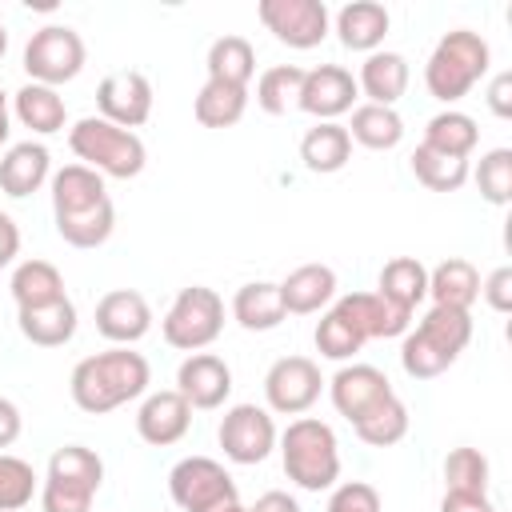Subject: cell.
<instances>
[{"label": "cell", "instance_id": "1", "mask_svg": "<svg viewBox=\"0 0 512 512\" xmlns=\"http://www.w3.org/2000/svg\"><path fill=\"white\" fill-rule=\"evenodd\" d=\"M52 216L56 232L72 248H100L112 228L116 212L104 192V176L92 172L88 164H68L52 176Z\"/></svg>", "mask_w": 512, "mask_h": 512}, {"label": "cell", "instance_id": "2", "mask_svg": "<svg viewBox=\"0 0 512 512\" xmlns=\"http://www.w3.org/2000/svg\"><path fill=\"white\" fill-rule=\"evenodd\" d=\"M148 360L132 348H108V352H96V356H84L76 368H72V400L76 408L92 412V416H104L136 396H144L148 388Z\"/></svg>", "mask_w": 512, "mask_h": 512}, {"label": "cell", "instance_id": "3", "mask_svg": "<svg viewBox=\"0 0 512 512\" xmlns=\"http://www.w3.org/2000/svg\"><path fill=\"white\" fill-rule=\"evenodd\" d=\"M280 456H284L288 480L300 484L304 492H324L340 476V444H336V432L324 420H316V416H300V420H292L284 428Z\"/></svg>", "mask_w": 512, "mask_h": 512}, {"label": "cell", "instance_id": "4", "mask_svg": "<svg viewBox=\"0 0 512 512\" xmlns=\"http://www.w3.org/2000/svg\"><path fill=\"white\" fill-rule=\"evenodd\" d=\"M488 40L480 32H468V28H456L448 36H440V44L432 48L428 64H424V84L436 100L444 104H456L472 92L476 80H484L488 72Z\"/></svg>", "mask_w": 512, "mask_h": 512}, {"label": "cell", "instance_id": "5", "mask_svg": "<svg viewBox=\"0 0 512 512\" xmlns=\"http://www.w3.org/2000/svg\"><path fill=\"white\" fill-rule=\"evenodd\" d=\"M68 144L72 152L100 176H116V180H132L144 172V140L128 128L108 124L104 116H84L68 128Z\"/></svg>", "mask_w": 512, "mask_h": 512}, {"label": "cell", "instance_id": "6", "mask_svg": "<svg viewBox=\"0 0 512 512\" xmlns=\"http://www.w3.org/2000/svg\"><path fill=\"white\" fill-rule=\"evenodd\" d=\"M160 332H164V340L172 348L200 352L224 332V300L204 284L180 288V296L172 300V308L160 320Z\"/></svg>", "mask_w": 512, "mask_h": 512}, {"label": "cell", "instance_id": "7", "mask_svg": "<svg viewBox=\"0 0 512 512\" xmlns=\"http://www.w3.org/2000/svg\"><path fill=\"white\" fill-rule=\"evenodd\" d=\"M84 68V40L76 28L68 24H44L32 32L28 48H24V72L32 76V84H68L76 80Z\"/></svg>", "mask_w": 512, "mask_h": 512}, {"label": "cell", "instance_id": "8", "mask_svg": "<svg viewBox=\"0 0 512 512\" xmlns=\"http://www.w3.org/2000/svg\"><path fill=\"white\" fill-rule=\"evenodd\" d=\"M168 492L184 512H216L236 500V484L212 456H184L168 472Z\"/></svg>", "mask_w": 512, "mask_h": 512}, {"label": "cell", "instance_id": "9", "mask_svg": "<svg viewBox=\"0 0 512 512\" xmlns=\"http://www.w3.org/2000/svg\"><path fill=\"white\" fill-rule=\"evenodd\" d=\"M256 16L288 48H316L328 36L324 0H260Z\"/></svg>", "mask_w": 512, "mask_h": 512}, {"label": "cell", "instance_id": "10", "mask_svg": "<svg viewBox=\"0 0 512 512\" xmlns=\"http://www.w3.org/2000/svg\"><path fill=\"white\" fill-rule=\"evenodd\" d=\"M320 388H324V376H320L316 360H308V356H280L264 376L268 408L280 416L308 412L320 400Z\"/></svg>", "mask_w": 512, "mask_h": 512}, {"label": "cell", "instance_id": "11", "mask_svg": "<svg viewBox=\"0 0 512 512\" xmlns=\"http://www.w3.org/2000/svg\"><path fill=\"white\" fill-rule=\"evenodd\" d=\"M220 448L232 464H260L276 448V424L256 404H236L220 420Z\"/></svg>", "mask_w": 512, "mask_h": 512}, {"label": "cell", "instance_id": "12", "mask_svg": "<svg viewBox=\"0 0 512 512\" xmlns=\"http://www.w3.org/2000/svg\"><path fill=\"white\" fill-rule=\"evenodd\" d=\"M96 104H100V116L116 128H140L148 116H152V84L144 72L136 68H120V72H108L96 88Z\"/></svg>", "mask_w": 512, "mask_h": 512}, {"label": "cell", "instance_id": "13", "mask_svg": "<svg viewBox=\"0 0 512 512\" xmlns=\"http://www.w3.org/2000/svg\"><path fill=\"white\" fill-rule=\"evenodd\" d=\"M360 88H356V76L340 64H320V68H308L304 72V84H300V96H296V108H304L308 116L316 120H336L340 112H352Z\"/></svg>", "mask_w": 512, "mask_h": 512}, {"label": "cell", "instance_id": "14", "mask_svg": "<svg viewBox=\"0 0 512 512\" xmlns=\"http://www.w3.org/2000/svg\"><path fill=\"white\" fill-rule=\"evenodd\" d=\"M152 328V308L136 288H112L96 304V332L120 348L136 344Z\"/></svg>", "mask_w": 512, "mask_h": 512}, {"label": "cell", "instance_id": "15", "mask_svg": "<svg viewBox=\"0 0 512 512\" xmlns=\"http://www.w3.org/2000/svg\"><path fill=\"white\" fill-rule=\"evenodd\" d=\"M336 312L364 336V340H388V336H404L408 324H412V312L392 304L388 296L380 292H352V296H340L336 300Z\"/></svg>", "mask_w": 512, "mask_h": 512}, {"label": "cell", "instance_id": "16", "mask_svg": "<svg viewBox=\"0 0 512 512\" xmlns=\"http://www.w3.org/2000/svg\"><path fill=\"white\" fill-rule=\"evenodd\" d=\"M328 392H332L336 412L348 416L352 424H356L364 412H372L380 400L396 396L392 384H388V376H384L380 368H372V364H344V368L332 376Z\"/></svg>", "mask_w": 512, "mask_h": 512}, {"label": "cell", "instance_id": "17", "mask_svg": "<svg viewBox=\"0 0 512 512\" xmlns=\"http://www.w3.org/2000/svg\"><path fill=\"white\" fill-rule=\"evenodd\" d=\"M176 392L188 408H220L232 392V368L216 352H192L176 372Z\"/></svg>", "mask_w": 512, "mask_h": 512}, {"label": "cell", "instance_id": "18", "mask_svg": "<svg viewBox=\"0 0 512 512\" xmlns=\"http://www.w3.org/2000/svg\"><path fill=\"white\" fill-rule=\"evenodd\" d=\"M188 424H192V408H188V400H184L176 388L152 392V396L140 404V412H136V432H140V440H148V444H156V448H168V444L184 440Z\"/></svg>", "mask_w": 512, "mask_h": 512}, {"label": "cell", "instance_id": "19", "mask_svg": "<svg viewBox=\"0 0 512 512\" xmlns=\"http://www.w3.org/2000/svg\"><path fill=\"white\" fill-rule=\"evenodd\" d=\"M336 296V272L328 264H300L280 280V300L284 312L292 316H312Z\"/></svg>", "mask_w": 512, "mask_h": 512}, {"label": "cell", "instance_id": "20", "mask_svg": "<svg viewBox=\"0 0 512 512\" xmlns=\"http://www.w3.org/2000/svg\"><path fill=\"white\" fill-rule=\"evenodd\" d=\"M52 172V156L44 144L36 140H24V144H12L4 156H0V192L8 196H32L40 192V184L48 180Z\"/></svg>", "mask_w": 512, "mask_h": 512}, {"label": "cell", "instance_id": "21", "mask_svg": "<svg viewBox=\"0 0 512 512\" xmlns=\"http://www.w3.org/2000/svg\"><path fill=\"white\" fill-rule=\"evenodd\" d=\"M388 8L376 0H352L336 12V32L340 44L352 52H380L384 36H388Z\"/></svg>", "mask_w": 512, "mask_h": 512}, {"label": "cell", "instance_id": "22", "mask_svg": "<svg viewBox=\"0 0 512 512\" xmlns=\"http://www.w3.org/2000/svg\"><path fill=\"white\" fill-rule=\"evenodd\" d=\"M356 88L368 96V104L392 108L408 88V60L400 52H368V60L360 64Z\"/></svg>", "mask_w": 512, "mask_h": 512}, {"label": "cell", "instance_id": "23", "mask_svg": "<svg viewBox=\"0 0 512 512\" xmlns=\"http://www.w3.org/2000/svg\"><path fill=\"white\" fill-rule=\"evenodd\" d=\"M232 316L240 328L248 332H272L284 324V300H280V284H268V280H252V284H240L236 296H232Z\"/></svg>", "mask_w": 512, "mask_h": 512}, {"label": "cell", "instance_id": "24", "mask_svg": "<svg viewBox=\"0 0 512 512\" xmlns=\"http://www.w3.org/2000/svg\"><path fill=\"white\" fill-rule=\"evenodd\" d=\"M16 324H20L24 340H32L40 348H60L76 336V304L64 296L44 308H16Z\"/></svg>", "mask_w": 512, "mask_h": 512}, {"label": "cell", "instance_id": "25", "mask_svg": "<svg viewBox=\"0 0 512 512\" xmlns=\"http://www.w3.org/2000/svg\"><path fill=\"white\" fill-rule=\"evenodd\" d=\"M348 156H352V136H348V128L336 124V120H320V124L308 128L304 140H300V160H304L308 172H320V176L340 172V168L348 164Z\"/></svg>", "mask_w": 512, "mask_h": 512}, {"label": "cell", "instance_id": "26", "mask_svg": "<svg viewBox=\"0 0 512 512\" xmlns=\"http://www.w3.org/2000/svg\"><path fill=\"white\" fill-rule=\"evenodd\" d=\"M428 296L432 304H444V308H472L476 296H480V272L476 264L460 260V256H448L440 260L432 272H428Z\"/></svg>", "mask_w": 512, "mask_h": 512}, {"label": "cell", "instance_id": "27", "mask_svg": "<svg viewBox=\"0 0 512 512\" xmlns=\"http://www.w3.org/2000/svg\"><path fill=\"white\" fill-rule=\"evenodd\" d=\"M348 136L372 152H388L404 140V120L396 108H384V104H356L352 108V120L344 124Z\"/></svg>", "mask_w": 512, "mask_h": 512}, {"label": "cell", "instance_id": "28", "mask_svg": "<svg viewBox=\"0 0 512 512\" xmlns=\"http://www.w3.org/2000/svg\"><path fill=\"white\" fill-rule=\"evenodd\" d=\"M8 288H12L16 308H44V304L68 296V292H64V276H60V268L48 264V260H24V264H16Z\"/></svg>", "mask_w": 512, "mask_h": 512}, {"label": "cell", "instance_id": "29", "mask_svg": "<svg viewBox=\"0 0 512 512\" xmlns=\"http://www.w3.org/2000/svg\"><path fill=\"white\" fill-rule=\"evenodd\" d=\"M12 108H16V120H20L24 128L40 132V136L60 132L64 120H68V108H64L60 92L48 88V84H32V80L16 92V104H12Z\"/></svg>", "mask_w": 512, "mask_h": 512}, {"label": "cell", "instance_id": "30", "mask_svg": "<svg viewBox=\"0 0 512 512\" xmlns=\"http://www.w3.org/2000/svg\"><path fill=\"white\" fill-rule=\"evenodd\" d=\"M416 332H420L428 344H436L444 356L456 360V356L468 348V340H472V316H468L464 308L432 304V308L424 312V320L416 324Z\"/></svg>", "mask_w": 512, "mask_h": 512}, {"label": "cell", "instance_id": "31", "mask_svg": "<svg viewBox=\"0 0 512 512\" xmlns=\"http://www.w3.org/2000/svg\"><path fill=\"white\" fill-rule=\"evenodd\" d=\"M204 64H208V80L248 88V80L256 72V52H252V44L244 36H220V40H212Z\"/></svg>", "mask_w": 512, "mask_h": 512}, {"label": "cell", "instance_id": "32", "mask_svg": "<svg viewBox=\"0 0 512 512\" xmlns=\"http://www.w3.org/2000/svg\"><path fill=\"white\" fill-rule=\"evenodd\" d=\"M248 108V88L236 84H220V80H204V88L196 92V120L204 128H232Z\"/></svg>", "mask_w": 512, "mask_h": 512}, {"label": "cell", "instance_id": "33", "mask_svg": "<svg viewBox=\"0 0 512 512\" xmlns=\"http://www.w3.org/2000/svg\"><path fill=\"white\" fill-rule=\"evenodd\" d=\"M376 292L412 312L428 296V268L416 256H396V260H388L380 268V288Z\"/></svg>", "mask_w": 512, "mask_h": 512}, {"label": "cell", "instance_id": "34", "mask_svg": "<svg viewBox=\"0 0 512 512\" xmlns=\"http://www.w3.org/2000/svg\"><path fill=\"white\" fill-rule=\"evenodd\" d=\"M476 140H480L476 120H472L468 112H456V108L436 112V116L428 120V128H424V144H428V148L448 152V156H460V160H468V156H472Z\"/></svg>", "mask_w": 512, "mask_h": 512}, {"label": "cell", "instance_id": "35", "mask_svg": "<svg viewBox=\"0 0 512 512\" xmlns=\"http://www.w3.org/2000/svg\"><path fill=\"white\" fill-rule=\"evenodd\" d=\"M412 172H416V180H420L428 192H460L464 180H468V160L420 144V148L412 152Z\"/></svg>", "mask_w": 512, "mask_h": 512}, {"label": "cell", "instance_id": "36", "mask_svg": "<svg viewBox=\"0 0 512 512\" xmlns=\"http://www.w3.org/2000/svg\"><path fill=\"white\" fill-rule=\"evenodd\" d=\"M48 480H64V484L100 492L104 464H100V456H96L92 448H84V444H64V448H56L52 460H48Z\"/></svg>", "mask_w": 512, "mask_h": 512}, {"label": "cell", "instance_id": "37", "mask_svg": "<svg viewBox=\"0 0 512 512\" xmlns=\"http://www.w3.org/2000/svg\"><path fill=\"white\" fill-rule=\"evenodd\" d=\"M352 428H356V436H360L364 444L388 448V444L404 440V432H408V408H404L400 396H388V400H380L372 412H364Z\"/></svg>", "mask_w": 512, "mask_h": 512}, {"label": "cell", "instance_id": "38", "mask_svg": "<svg viewBox=\"0 0 512 512\" xmlns=\"http://www.w3.org/2000/svg\"><path fill=\"white\" fill-rule=\"evenodd\" d=\"M300 84H304V68H296V64H272L256 80V104L268 116H284L288 108H296Z\"/></svg>", "mask_w": 512, "mask_h": 512}, {"label": "cell", "instance_id": "39", "mask_svg": "<svg viewBox=\"0 0 512 512\" xmlns=\"http://www.w3.org/2000/svg\"><path fill=\"white\" fill-rule=\"evenodd\" d=\"M444 484H448V492L484 496L488 492V460L476 448H452L444 456Z\"/></svg>", "mask_w": 512, "mask_h": 512}, {"label": "cell", "instance_id": "40", "mask_svg": "<svg viewBox=\"0 0 512 512\" xmlns=\"http://www.w3.org/2000/svg\"><path fill=\"white\" fill-rule=\"evenodd\" d=\"M36 496V472L28 460L0 452V512H20Z\"/></svg>", "mask_w": 512, "mask_h": 512}, {"label": "cell", "instance_id": "41", "mask_svg": "<svg viewBox=\"0 0 512 512\" xmlns=\"http://www.w3.org/2000/svg\"><path fill=\"white\" fill-rule=\"evenodd\" d=\"M476 188L488 204L504 208L512 196V148H492L476 164Z\"/></svg>", "mask_w": 512, "mask_h": 512}, {"label": "cell", "instance_id": "42", "mask_svg": "<svg viewBox=\"0 0 512 512\" xmlns=\"http://www.w3.org/2000/svg\"><path fill=\"white\" fill-rule=\"evenodd\" d=\"M360 344H364V336H360L336 308L324 312V320L316 324V352L328 356V360H348V356L360 352Z\"/></svg>", "mask_w": 512, "mask_h": 512}, {"label": "cell", "instance_id": "43", "mask_svg": "<svg viewBox=\"0 0 512 512\" xmlns=\"http://www.w3.org/2000/svg\"><path fill=\"white\" fill-rule=\"evenodd\" d=\"M400 364H404V372H408L412 380H432V376H440L444 368H452L456 360H452V356H444L436 344H428L420 332H404Z\"/></svg>", "mask_w": 512, "mask_h": 512}, {"label": "cell", "instance_id": "44", "mask_svg": "<svg viewBox=\"0 0 512 512\" xmlns=\"http://www.w3.org/2000/svg\"><path fill=\"white\" fill-rule=\"evenodd\" d=\"M92 496L88 488H76V484H64V480H48L44 476V488H40V508L44 512H88L92 508Z\"/></svg>", "mask_w": 512, "mask_h": 512}, {"label": "cell", "instance_id": "45", "mask_svg": "<svg viewBox=\"0 0 512 512\" xmlns=\"http://www.w3.org/2000/svg\"><path fill=\"white\" fill-rule=\"evenodd\" d=\"M328 512H380V492L364 480H348L332 492Z\"/></svg>", "mask_w": 512, "mask_h": 512}, {"label": "cell", "instance_id": "46", "mask_svg": "<svg viewBox=\"0 0 512 512\" xmlns=\"http://www.w3.org/2000/svg\"><path fill=\"white\" fill-rule=\"evenodd\" d=\"M480 296H484L496 312H508V308H512V268H496L488 280H480Z\"/></svg>", "mask_w": 512, "mask_h": 512}, {"label": "cell", "instance_id": "47", "mask_svg": "<svg viewBox=\"0 0 512 512\" xmlns=\"http://www.w3.org/2000/svg\"><path fill=\"white\" fill-rule=\"evenodd\" d=\"M440 512H500V508L488 500V492H484V496H472V492H444Z\"/></svg>", "mask_w": 512, "mask_h": 512}, {"label": "cell", "instance_id": "48", "mask_svg": "<svg viewBox=\"0 0 512 512\" xmlns=\"http://www.w3.org/2000/svg\"><path fill=\"white\" fill-rule=\"evenodd\" d=\"M16 252H20V228H16V220L8 212H0V268L12 264Z\"/></svg>", "mask_w": 512, "mask_h": 512}, {"label": "cell", "instance_id": "49", "mask_svg": "<svg viewBox=\"0 0 512 512\" xmlns=\"http://www.w3.org/2000/svg\"><path fill=\"white\" fill-rule=\"evenodd\" d=\"M508 92H512V72H500L488 88V104H492L496 116H512V96Z\"/></svg>", "mask_w": 512, "mask_h": 512}, {"label": "cell", "instance_id": "50", "mask_svg": "<svg viewBox=\"0 0 512 512\" xmlns=\"http://www.w3.org/2000/svg\"><path fill=\"white\" fill-rule=\"evenodd\" d=\"M16 436H20V408L8 396H0V448L16 444Z\"/></svg>", "mask_w": 512, "mask_h": 512}, {"label": "cell", "instance_id": "51", "mask_svg": "<svg viewBox=\"0 0 512 512\" xmlns=\"http://www.w3.org/2000/svg\"><path fill=\"white\" fill-rule=\"evenodd\" d=\"M244 512H300V504H296L288 492H264V496H256V504L244 508Z\"/></svg>", "mask_w": 512, "mask_h": 512}, {"label": "cell", "instance_id": "52", "mask_svg": "<svg viewBox=\"0 0 512 512\" xmlns=\"http://www.w3.org/2000/svg\"><path fill=\"white\" fill-rule=\"evenodd\" d=\"M8 132H12V128H8V96H4V88H0V144L8 140Z\"/></svg>", "mask_w": 512, "mask_h": 512}, {"label": "cell", "instance_id": "53", "mask_svg": "<svg viewBox=\"0 0 512 512\" xmlns=\"http://www.w3.org/2000/svg\"><path fill=\"white\" fill-rule=\"evenodd\" d=\"M216 512H244V508H240V500H232V504H224V508H216Z\"/></svg>", "mask_w": 512, "mask_h": 512}, {"label": "cell", "instance_id": "54", "mask_svg": "<svg viewBox=\"0 0 512 512\" xmlns=\"http://www.w3.org/2000/svg\"><path fill=\"white\" fill-rule=\"evenodd\" d=\"M8 52V32H4V24H0V56Z\"/></svg>", "mask_w": 512, "mask_h": 512}]
</instances>
